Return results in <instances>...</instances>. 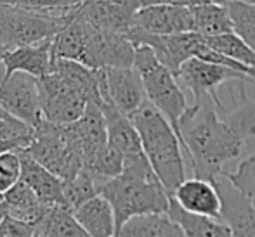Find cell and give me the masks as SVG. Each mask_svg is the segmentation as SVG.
Returning <instances> with one entry per match:
<instances>
[{"label": "cell", "mask_w": 255, "mask_h": 237, "mask_svg": "<svg viewBox=\"0 0 255 237\" xmlns=\"http://www.w3.org/2000/svg\"><path fill=\"white\" fill-rule=\"evenodd\" d=\"M21 154V180H24L35 192L38 194L44 203L51 204H64V180L54 171L38 163L37 159L19 149Z\"/></svg>", "instance_id": "cell-18"}, {"label": "cell", "mask_w": 255, "mask_h": 237, "mask_svg": "<svg viewBox=\"0 0 255 237\" xmlns=\"http://www.w3.org/2000/svg\"><path fill=\"white\" fill-rule=\"evenodd\" d=\"M174 75L181 87L191 90L195 99L212 95L215 100H221L217 95V88L221 85L228 83V81H255L254 77L243 73V71L233 70V68L219 63H210V61L200 59V57L188 59Z\"/></svg>", "instance_id": "cell-9"}, {"label": "cell", "mask_w": 255, "mask_h": 237, "mask_svg": "<svg viewBox=\"0 0 255 237\" xmlns=\"http://www.w3.org/2000/svg\"><path fill=\"white\" fill-rule=\"evenodd\" d=\"M103 113L108 125V142L124 154L125 163L148 158L137 127L128 114H125L111 102H103Z\"/></svg>", "instance_id": "cell-15"}, {"label": "cell", "mask_w": 255, "mask_h": 237, "mask_svg": "<svg viewBox=\"0 0 255 237\" xmlns=\"http://www.w3.org/2000/svg\"><path fill=\"white\" fill-rule=\"evenodd\" d=\"M96 194H99V182L85 168L71 180H64V203L70 210H77Z\"/></svg>", "instance_id": "cell-27"}, {"label": "cell", "mask_w": 255, "mask_h": 237, "mask_svg": "<svg viewBox=\"0 0 255 237\" xmlns=\"http://www.w3.org/2000/svg\"><path fill=\"white\" fill-rule=\"evenodd\" d=\"M21 151L59 175L63 180H71L85 168L82 153L78 151L66 123H54L44 118L35 127L33 141Z\"/></svg>", "instance_id": "cell-6"}, {"label": "cell", "mask_w": 255, "mask_h": 237, "mask_svg": "<svg viewBox=\"0 0 255 237\" xmlns=\"http://www.w3.org/2000/svg\"><path fill=\"white\" fill-rule=\"evenodd\" d=\"M80 2H82V0H71V3H73V5H78Z\"/></svg>", "instance_id": "cell-36"}, {"label": "cell", "mask_w": 255, "mask_h": 237, "mask_svg": "<svg viewBox=\"0 0 255 237\" xmlns=\"http://www.w3.org/2000/svg\"><path fill=\"white\" fill-rule=\"evenodd\" d=\"M101 95L104 102H111L132 116L148 100L141 75L134 66L99 68Z\"/></svg>", "instance_id": "cell-11"}, {"label": "cell", "mask_w": 255, "mask_h": 237, "mask_svg": "<svg viewBox=\"0 0 255 237\" xmlns=\"http://www.w3.org/2000/svg\"><path fill=\"white\" fill-rule=\"evenodd\" d=\"M212 182L222 201L221 218L229 225L233 236H255V199L242 192L224 173Z\"/></svg>", "instance_id": "cell-13"}, {"label": "cell", "mask_w": 255, "mask_h": 237, "mask_svg": "<svg viewBox=\"0 0 255 237\" xmlns=\"http://www.w3.org/2000/svg\"><path fill=\"white\" fill-rule=\"evenodd\" d=\"M54 37L45 38L37 44L21 45V47L10 49L3 56V66L5 75L12 71H26L35 75L37 78L45 77L54 68Z\"/></svg>", "instance_id": "cell-17"}, {"label": "cell", "mask_w": 255, "mask_h": 237, "mask_svg": "<svg viewBox=\"0 0 255 237\" xmlns=\"http://www.w3.org/2000/svg\"><path fill=\"white\" fill-rule=\"evenodd\" d=\"M125 158L120 151L115 146H111L110 142L96 154V158L91 163L85 166V170H89L99 182V187H101L103 182L110 180V178L117 177L124 171Z\"/></svg>", "instance_id": "cell-25"}, {"label": "cell", "mask_w": 255, "mask_h": 237, "mask_svg": "<svg viewBox=\"0 0 255 237\" xmlns=\"http://www.w3.org/2000/svg\"><path fill=\"white\" fill-rule=\"evenodd\" d=\"M21 180V154L17 149L0 153V196Z\"/></svg>", "instance_id": "cell-29"}, {"label": "cell", "mask_w": 255, "mask_h": 237, "mask_svg": "<svg viewBox=\"0 0 255 237\" xmlns=\"http://www.w3.org/2000/svg\"><path fill=\"white\" fill-rule=\"evenodd\" d=\"M2 197L9 215L35 225V229L42 222V218L47 215V211L52 208L51 204L44 203L38 197V194L24 180L16 182L7 192L2 194Z\"/></svg>", "instance_id": "cell-20"}, {"label": "cell", "mask_w": 255, "mask_h": 237, "mask_svg": "<svg viewBox=\"0 0 255 237\" xmlns=\"http://www.w3.org/2000/svg\"><path fill=\"white\" fill-rule=\"evenodd\" d=\"M193 31L202 37H217L235 31L228 5L222 3H200L191 7Z\"/></svg>", "instance_id": "cell-23"}, {"label": "cell", "mask_w": 255, "mask_h": 237, "mask_svg": "<svg viewBox=\"0 0 255 237\" xmlns=\"http://www.w3.org/2000/svg\"><path fill=\"white\" fill-rule=\"evenodd\" d=\"M87 237L73 210L64 204H54L35 229V237Z\"/></svg>", "instance_id": "cell-24"}, {"label": "cell", "mask_w": 255, "mask_h": 237, "mask_svg": "<svg viewBox=\"0 0 255 237\" xmlns=\"http://www.w3.org/2000/svg\"><path fill=\"white\" fill-rule=\"evenodd\" d=\"M233 184L249 197L255 199V151L249 158L240 161L235 171H222Z\"/></svg>", "instance_id": "cell-30"}, {"label": "cell", "mask_w": 255, "mask_h": 237, "mask_svg": "<svg viewBox=\"0 0 255 237\" xmlns=\"http://www.w3.org/2000/svg\"><path fill=\"white\" fill-rule=\"evenodd\" d=\"M5 52H7V49L3 47L2 44H0V63H2V61H3V56H5Z\"/></svg>", "instance_id": "cell-34"}, {"label": "cell", "mask_w": 255, "mask_h": 237, "mask_svg": "<svg viewBox=\"0 0 255 237\" xmlns=\"http://www.w3.org/2000/svg\"><path fill=\"white\" fill-rule=\"evenodd\" d=\"M130 30L153 35H172L193 31L191 7L174 3H151L134 14Z\"/></svg>", "instance_id": "cell-12"}, {"label": "cell", "mask_w": 255, "mask_h": 237, "mask_svg": "<svg viewBox=\"0 0 255 237\" xmlns=\"http://www.w3.org/2000/svg\"><path fill=\"white\" fill-rule=\"evenodd\" d=\"M179 204L193 213H200L205 217L221 218L222 201L215 184L207 178L193 177L186 178L179 187L172 192ZM222 220V218H221Z\"/></svg>", "instance_id": "cell-16"}, {"label": "cell", "mask_w": 255, "mask_h": 237, "mask_svg": "<svg viewBox=\"0 0 255 237\" xmlns=\"http://www.w3.org/2000/svg\"><path fill=\"white\" fill-rule=\"evenodd\" d=\"M99 194L113 206L118 234L122 225L135 215L167 213L172 192L161 184L149 159H142L125 164L120 175L103 182Z\"/></svg>", "instance_id": "cell-2"}, {"label": "cell", "mask_w": 255, "mask_h": 237, "mask_svg": "<svg viewBox=\"0 0 255 237\" xmlns=\"http://www.w3.org/2000/svg\"><path fill=\"white\" fill-rule=\"evenodd\" d=\"M40 104L45 120L54 123H71L84 116L89 99L57 71L38 78Z\"/></svg>", "instance_id": "cell-8"}, {"label": "cell", "mask_w": 255, "mask_h": 237, "mask_svg": "<svg viewBox=\"0 0 255 237\" xmlns=\"http://www.w3.org/2000/svg\"><path fill=\"white\" fill-rule=\"evenodd\" d=\"M2 151H7V149H5V147H0V153H2Z\"/></svg>", "instance_id": "cell-37"}, {"label": "cell", "mask_w": 255, "mask_h": 237, "mask_svg": "<svg viewBox=\"0 0 255 237\" xmlns=\"http://www.w3.org/2000/svg\"><path fill=\"white\" fill-rule=\"evenodd\" d=\"M0 5H17L26 9L57 10V9H73L71 0H0Z\"/></svg>", "instance_id": "cell-32"}, {"label": "cell", "mask_w": 255, "mask_h": 237, "mask_svg": "<svg viewBox=\"0 0 255 237\" xmlns=\"http://www.w3.org/2000/svg\"><path fill=\"white\" fill-rule=\"evenodd\" d=\"M117 236L124 237H181L184 231L168 213H142L128 218Z\"/></svg>", "instance_id": "cell-22"}, {"label": "cell", "mask_w": 255, "mask_h": 237, "mask_svg": "<svg viewBox=\"0 0 255 237\" xmlns=\"http://www.w3.org/2000/svg\"><path fill=\"white\" fill-rule=\"evenodd\" d=\"M73 9L42 10L0 5V44L10 50L56 37L70 23Z\"/></svg>", "instance_id": "cell-5"}, {"label": "cell", "mask_w": 255, "mask_h": 237, "mask_svg": "<svg viewBox=\"0 0 255 237\" xmlns=\"http://www.w3.org/2000/svg\"><path fill=\"white\" fill-rule=\"evenodd\" d=\"M132 121L141 135L142 147L154 173L170 192L186 180V163L182 158V142L170 121L160 109L146 100L134 114Z\"/></svg>", "instance_id": "cell-3"}, {"label": "cell", "mask_w": 255, "mask_h": 237, "mask_svg": "<svg viewBox=\"0 0 255 237\" xmlns=\"http://www.w3.org/2000/svg\"><path fill=\"white\" fill-rule=\"evenodd\" d=\"M205 40L212 49L219 50L224 56H229L247 66L255 68V50L235 31L217 35V37H205Z\"/></svg>", "instance_id": "cell-26"}, {"label": "cell", "mask_w": 255, "mask_h": 237, "mask_svg": "<svg viewBox=\"0 0 255 237\" xmlns=\"http://www.w3.org/2000/svg\"><path fill=\"white\" fill-rule=\"evenodd\" d=\"M250 2H255V0H250Z\"/></svg>", "instance_id": "cell-38"}, {"label": "cell", "mask_w": 255, "mask_h": 237, "mask_svg": "<svg viewBox=\"0 0 255 237\" xmlns=\"http://www.w3.org/2000/svg\"><path fill=\"white\" fill-rule=\"evenodd\" d=\"M82 21H84V57H82V63L94 68V70L113 66H134L135 45L128 40L127 35L99 30V28L92 26L91 23H87L84 17H82Z\"/></svg>", "instance_id": "cell-7"}, {"label": "cell", "mask_w": 255, "mask_h": 237, "mask_svg": "<svg viewBox=\"0 0 255 237\" xmlns=\"http://www.w3.org/2000/svg\"><path fill=\"white\" fill-rule=\"evenodd\" d=\"M0 237H35V225L7 215L0 222Z\"/></svg>", "instance_id": "cell-31"}, {"label": "cell", "mask_w": 255, "mask_h": 237, "mask_svg": "<svg viewBox=\"0 0 255 237\" xmlns=\"http://www.w3.org/2000/svg\"><path fill=\"white\" fill-rule=\"evenodd\" d=\"M0 102L7 113L37 127L44 120L38 78L26 71L7 73L0 83Z\"/></svg>", "instance_id": "cell-10"}, {"label": "cell", "mask_w": 255, "mask_h": 237, "mask_svg": "<svg viewBox=\"0 0 255 237\" xmlns=\"http://www.w3.org/2000/svg\"><path fill=\"white\" fill-rule=\"evenodd\" d=\"M66 125L87 166L108 144V125L103 113V104L89 102L84 116Z\"/></svg>", "instance_id": "cell-14"}, {"label": "cell", "mask_w": 255, "mask_h": 237, "mask_svg": "<svg viewBox=\"0 0 255 237\" xmlns=\"http://www.w3.org/2000/svg\"><path fill=\"white\" fill-rule=\"evenodd\" d=\"M179 137L195 177L214 180L255 139V99L243 94L231 109L212 95L195 99L179 121Z\"/></svg>", "instance_id": "cell-1"}, {"label": "cell", "mask_w": 255, "mask_h": 237, "mask_svg": "<svg viewBox=\"0 0 255 237\" xmlns=\"http://www.w3.org/2000/svg\"><path fill=\"white\" fill-rule=\"evenodd\" d=\"M7 114H10V113H7L5 107H3V106H2V102H0V116H7Z\"/></svg>", "instance_id": "cell-35"}, {"label": "cell", "mask_w": 255, "mask_h": 237, "mask_svg": "<svg viewBox=\"0 0 255 237\" xmlns=\"http://www.w3.org/2000/svg\"><path fill=\"white\" fill-rule=\"evenodd\" d=\"M3 78H5V66H3V63H0V83L3 81Z\"/></svg>", "instance_id": "cell-33"}, {"label": "cell", "mask_w": 255, "mask_h": 237, "mask_svg": "<svg viewBox=\"0 0 255 237\" xmlns=\"http://www.w3.org/2000/svg\"><path fill=\"white\" fill-rule=\"evenodd\" d=\"M168 217L184 231V236H212V237H231L233 232L229 225L221 218L205 217L200 213H193L182 208L170 194V206H168Z\"/></svg>", "instance_id": "cell-21"}, {"label": "cell", "mask_w": 255, "mask_h": 237, "mask_svg": "<svg viewBox=\"0 0 255 237\" xmlns=\"http://www.w3.org/2000/svg\"><path fill=\"white\" fill-rule=\"evenodd\" d=\"M134 68L141 75L148 100L156 109L161 111V114L170 121V125L179 135V121L189 106L174 71L168 70L158 59L149 45L135 47Z\"/></svg>", "instance_id": "cell-4"}, {"label": "cell", "mask_w": 255, "mask_h": 237, "mask_svg": "<svg viewBox=\"0 0 255 237\" xmlns=\"http://www.w3.org/2000/svg\"><path fill=\"white\" fill-rule=\"evenodd\" d=\"M73 213L78 224L87 232V236H117V220H115L113 206L103 194H96L94 197L80 204L77 210H73Z\"/></svg>", "instance_id": "cell-19"}, {"label": "cell", "mask_w": 255, "mask_h": 237, "mask_svg": "<svg viewBox=\"0 0 255 237\" xmlns=\"http://www.w3.org/2000/svg\"><path fill=\"white\" fill-rule=\"evenodd\" d=\"M228 9L231 14L235 33H238L255 50V2L229 0Z\"/></svg>", "instance_id": "cell-28"}]
</instances>
